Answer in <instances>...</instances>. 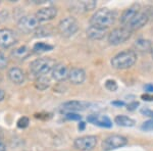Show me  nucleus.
<instances>
[{
    "label": "nucleus",
    "instance_id": "1",
    "mask_svg": "<svg viewBox=\"0 0 153 151\" xmlns=\"http://www.w3.org/2000/svg\"><path fill=\"white\" fill-rule=\"evenodd\" d=\"M117 19V12L108 8H101L93 13L90 19L91 26L107 30L114 24Z\"/></svg>",
    "mask_w": 153,
    "mask_h": 151
},
{
    "label": "nucleus",
    "instance_id": "2",
    "mask_svg": "<svg viewBox=\"0 0 153 151\" xmlns=\"http://www.w3.org/2000/svg\"><path fill=\"white\" fill-rule=\"evenodd\" d=\"M136 61H137V52H135V50H124L113 56L110 63L115 70H127L132 68Z\"/></svg>",
    "mask_w": 153,
    "mask_h": 151
},
{
    "label": "nucleus",
    "instance_id": "3",
    "mask_svg": "<svg viewBox=\"0 0 153 151\" xmlns=\"http://www.w3.org/2000/svg\"><path fill=\"white\" fill-rule=\"evenodd\" d=\"M54 66H55V61L53 59L43 57L32 61L30 64V71L34 76L39 78V77L46 76L49 71L53 70Z\"/></svg>",
    "mask_w": 153,
    "mask_h": 151
},
{
    "label": "nucleus",
    "instance_id": "4",
    "mask_svg": "<svg viewBox=\"0 0 153 151\" xmlns=\"http://www.w3.org/2000/svg\"><path fill=\"white\" fill-rule=\"evenodd\" d=\"M79 30V24L75 18L68 16V18L61 19L58 24V32L62 37L68 38L78 32Z\"/></svg>",
    "mask_w": 153,
    "mask_h": 151
},
{
    "label": "nucleus",
    "instance_id": "5",
    "mask_svg": "<svg viewBox=\"0 0 153 151\" xmlns=\"http://www.w3.org/2000/svg\"><path fill=\"white\" fill-rule=\"evenodd\" d=\"M132 33L129 29L126 27H122V28H117L112 30L108 35V42L110 45H120V44L125 43L127 40H129L132 36Z\"/></svg>",
    "mask_w": 153,
    "mask_h": 151
},
{
    "label": "nucleus",
    "instance_id": "6",
    "mask_svg": "<svg viewBox=\"0 0 153 151\" xmlns=\"http://www.w3.org/2000/svg\"><path fill=\"white\" fill-rule=\"evenodd\" d=\"M128 144V139L122 135H110L106 137L102 142V149L104 151H111L122 148Z\"/></svg>",
    "mask_w": 153,
    "mask_h": 151
},
{
    "label": "nucleus",
    "instance_id": "7",
    "mask_svg": "<svg viewBox=\"0 0 153 151\" xmlns=\"http://www.w3.org/2000/svg\"><path fill=\"white\" fill-rule=\"evenodd\" d=\"M74 145L76 149L81 151H90L94 149L97 145V137L96 136H83V137L76 138L74 142Z\"/></svg>",
    "mask_w": 153,
    "mask_h": 151
},
{
    "label": "nucleus",
    "instance_id": "8",
    "mask_svg": "<svg viewBox=\"0 0 153 151\" xmlns=\"http://www.w3.org/2000/svg\"><path fill=\"white\" fill-rule=\"evenodd\" d=\"M39 23L36 16H25L19 21V29L24 33H31L39 28Z\"/></svg>",
    "mask_w": 153,
    "mask_h": 151
},
{
    "label": "nucleus",
    "instance_id": "9",
    "mask_svg": "<svg viewBox=\"0 0 153 151\" xmlns=\"http://www.w3.org/2000/svg\"><path fill=\"white\" fill-rule=\"evenodd\" d=\"M18 38L12 30L1 29L0 30V47L2 48H9L16 43Z\"/></svg>",
    "mask_w": 153,
    "mask_h": 151
},
{
    "label": "nucleus",
    "instance_id": "10",
    "mask_svg": "<svg viewBox=\"0 0 153 151\" xmlns=\"http://www.w3.org/2000/svg\"><path fill=\"white\" fill-rule=\"evenodd\" d=\"M148 21H149V14L145 11H140L139 13L128 24V26L126 27V28L129 29L131 32L137 31V30H140L144 26H146Z\"/></svg>",
    "mask_w": 153,
    "mask_h": 151
},
{
    "label": "nucleus",
    "instance_id": "11",
    "mask_svg": "<svg viewBox=\"0 0 153 151\" xmlns=\"http://www.w3.org/2000/svg\"><path fill=\"white\" fill-rule=\"evenodd\" d=\"M139 12H140V5L139 4H134V5L130 6L129 8L125 9V10L123 11L122 16H120V24H122L123 26L127 27L128 24H129L130 22L132 21V19H134L138 13H139Z\"/></svg>",
    "mask_w": 153,
    "mask_h": 151
},
{
    "label": "nucleus",
    "instance_id": "12",
    "mask_svg": "<svg viewBox=\"0 0 153 151\" xmlns=\"http://www.w3.org/2000/svg\"><path fill=\"white\" fill-rule=\"evenodd\" d=\"M35 16L39 22H47L50 21V19H53L57 16V9L53 6L43 7V8L39 9L36 12Z\"/></svg>",
    "mask_w": 153,
    "mask_h": 151
},
{
    "label": "nucleus",
    "instance_id": "13",
    "mask_svg": "<svg viewBox=\"0 0 153 151\" xmlns=\"http://www.w3.org/2000/svg\"><path fill=\"white\" fill-rule=\"evenodd\" d=\"M68 79L74 85H81L86 80V73L83 68H73L68 71Z\"/></svg>",
    "mask_w": 153,
    "mask_h": 151
},
{
    "label": "nucleus",
    "instance_id": "14",
    "mask_svg": "<svg viewBox=\"0 0 153 151\" xmlns=\"http://www.w3.org/2000/svg\"><path fill=\"white\" fill-rule=\"evenodd\" d=\"M89 123H92L96 126H99L102 128H111L112 122L107 115H91L87 118Z\"/></svg>",
    "mask_w": 153,
    "mask_h": 151
},
{
    "label": "nucleus",
    "instance_id": "15",
    "mask_svg": "<svg viewBox=\"0 0 153 151\" xmlns=\"http://www.w3.org/2000/svg\"><path fill=\"white\" fill-rule=\"evenodd\" d=\"M68 68L63 63H57L52 70V77L54 80L58 82H62L68 79Z\"/></svg>",
    "mask_w": 153,
    "mask_h": 151
},
{
    "label": "nucleus",
    "instance_id": "16",
    "mask_svg": "<svg viewBox=\"0 0 153 151\" xmlns=\"http://www.w3.org/2000/svg\"><path fill=\"white\" fill-rule=\"evenodd\" d=\"M89 106V103L83 102V101H68V102L62 104V109L68 112H73V111H80V110H85Z\"/></svg>",
    "mask_w": 153,
    "mask_h": 151
},
{
    "label": "nucleus",
    "instance_id": "17",
    "mask_svg": "<svg viewBox=\"0 0 153 151\" xmlns=\"http://www.w3.org/2000/svg\"><path fill=\"white\" fill-rule=\"evenodd\" d=\"M8 78L12 83L16 85H21L26 81V75L19 68H11L8 71Z\"/></svg>",
    "mask_w": 153,
    "mask_h": 151
},
{
    "label": "nucleus",
    "instance_id": "18",
    "mask_svg": "<svg viewBox=\"0 0 153 151\" xmlns=\"http://www.w3.org/2000/svg\"><path fill=\"white\" fill-rule=\"evenodd\" d=\"M153 46H152V42L148 39H138L135 41L134 43V49L135 52H140V53H148L151 52Z\"/></svg>",
    "mask_w": 153,
    "mask_h": 151
},
{
    "label": "nucleus",
    "instance_id": "19",
    "mask_svg": "<svg viewBox=\"0 0 153 151\" xmlns=\"http://www.w3.org/2000/svg\"><path fill=\"white\" fill-rule=\"evenodd\" d=\"M106 32H107V30L90 25V27L87 29V36L92 40H101V39H103L105 37Z\"/></svg>",
    "mask_w": 153,
    "mask_h": 151
},
{
    "label": "nucleus",
    "instance_id": "20",
    "mask_svg": "<svg viewBox=\"0 0 153 151\" xmlns=\"http://www.w3.org/2000/svg\"><path fill=\"white\" fill-rule=\"evenodd\" d=\"M32 53V50L28 46H21L19 48L14 49L11 52V55L13 58L18 59V60H24V59L28 58Z\"/></svg>",
    "mask_w": 153,
    "mask_h": 151
},
{
    "label": "nucleus",
    "instance_id": "21",
    "mask_svg": "<svg viewBox=\"0 0 153 151\" xmlns=\"http://www.w3.org/2000/svg\"><path fill=\"white\" fill-rule=\"evenodd\" d=\"M114 123L120 127H134L136 122L133 118H129L127 115H117L114 118Z\"/></svg>",
    "mask_w": 153,
    "mask_h": 151
},
{
    "label": "nucleus",
    "instance_id": "22",
    "mask_svg": "<svg viewBox=\"0 0 153 151\" xmlns=\"http://www.w3.org/2000/svg\"><path fill=\"white\" fill-rule=\"evenodd\" d=\"M35 87L40 91H44L50 87V79L47 77H39L35 81Z\"/></svg>",
    "mask_w": 153,
    "mask_h": 151
},
{
    "label": "nucleus",
    "instance_id": "23",
    "mask_svg": "<svg viewBox=\"0 0 153 151\" xmlns=\"http://www.w3.org/2000/svg\"><path fill=\"white\" fill-rule=\"evenodd\" d=\"M53 49V46L49 45V44L43 43V42H38L35 45L33 46V50L37 53H41V52H47Z\"/></svg>",
    "mask_w": 153,
    "mask_h": 151
},
{
    "label": "nucleus",
    "instance_id": "24",
    "mask_svg": "<svg viewBox=\"0 0 153 151\" xmlns=\"http://www.w3.org/2000/svg\"><path fill=\"white\" fill-rule=\"evenodd\" d=\"M79 7H82L84 11H90V10H93L95 9L96 5H97V2L94 1V0H91V1H83V2H80L78 4Z\"/></svg>",
    "mask_w": 153,
    "mask_h": 151
},
{
    "label": "nucleus",
    "instance_id": "25",
    "mask_svg": "<svg viewBox=\"0 0 153 151\" xmlns=\"http://www.w3.org/2000/svg\"><path fill=\"white\" fill-rule=\"evenodd\" d=\"M105 88L107 89L108 91H111V92H114V91L117 90V84L114 80H107L105 82Z\"/></svg>",
    "mask_w": 153,
    "mask_h": 151
},
{
    "label": "nucleus",
    "instance_id": "26",
    "mask_svg": "<svg viewBox=\"0 0 153 151\" xmlns=\"http://www.w3.org/2000/svg\"><path fill=\"white\" fill-rule=\"evenodd\" d=\"M8 65V58L2 51H0V70H4Z\"/></svg>",
    "mask_w": 153,
    "mask_h": 151
},
{
    "label": "nucleus",
    "instance_id": "27",
    "mask_svg": "<svg viewBox=\"0 0 153 151\" xmlns=\"http://www.w3.org/2000/svg\"><path fill=\"white\" fill-rule=\"evenodd\" d=\"M141 129L145 132H149V131H153V120H148L146 122L142 123Z\"/></svg>",
    "mask_w": 153,
    "mask_h": 151
},
{
    "label": "nucleus",
    "instance_id": "28",
    "mask_svg": "<svg viewBox=\"0 0 153 151\" xmlns=\"http://www.w3.org/2000/svg\"><path fill=\"white\" fill-rule=\"evenodd\" d=\"M29 118H26V116H24V118H21L19 120V122H18V127L19 129H25V128H27L29 126Z\"/></svg>",
    "mask_w": 153,
    "mask_h": 151
},
{
    "label": "nucleus",
    "instance_id": "29",
    "mask_svg": "<svg viewBox=\"0 0 153 151\" xmlns=\"http://www.w3.org/2000/svg\"><path fill=\"white\" fill-rule=\"evenodd\" d=\"M65 118L68 121H80L81 115H76V113H74V112H66L65 113Z\"/></svg>",
    "mask_w": 153,
    "mask_h": 151
},
{
    "label": "nucleus",
    "instance_id": "30",
    "mask_svg": "<svg viewBox=\"0 0 153 151\" xmlns=\"http://www.w3.org/2000/svg\"><path fill=\"white\" fill-rule=\"evenodd\" d=\"M138 106H139V102H138V101H134V102H131L128 104L127 109L129 111H134Z\"/></svg>",
    "mask_w": 153,
    "mask_h": 151
},
{
    "label": "nucleus",
    "instance_id": "31",
    "mask_svg": "<svg viewBox=\"0 0 153 151\" xmlns=\"http://www.w3.org/2000/svg\"><path fill=\"white\" fill-rule=\"evenodd\" d=\"M141 113L145 116H149L153 120V110L148 109V108H143V109H141Z\"/></svg>",
    "mask_w": 153,
    "mask_h": 151
},
{
    "label": "nucleus",
    "instance_id": "32",
    "mask_svg": "<svg viewBox=\"0 0 153 151\" xmlns=\"http://www.w3.org/2000/svg\"><path fill=\"white\" fill-rule=\"evenodd\" d=\"M141 98L145 101H153V95L152 94H149V93L143 94V95L141 96Z\"/></svg>",
    "mask_w": 153,
    "mask_h": 151
},
{
    "label": "nucleus",
    "instance_id": "33",
    "mask_svg": "<svg viewBox=\"0 0 153 151\" xmlns=\"http://www.w3.org/2000/svg\"><path fill=\"white\" fill-rule=\"evenodd\" d=\"M144 89L147 91L148 93H153V85L152 84H147V85L144 87Z\"/></svg>",
    "mask_w": 153,
    "mask_h": 151
},
{
    "label": "nucleus",
    "instance_id": "34",
    "mask_svg": "<svg viewBox=\"0 0 153 151\" xmlns=\"http://www.w3.org/2000/svg\"><path fill=\"white\" fill-rule=\"evenodd\" d=\"M111 104L114 105V106H118V107H120V106H124L125 105V102H124V101H120V100H118V101H112Z\"/></svg>",
    "mask_w": 153,
    "mask_h": 151
},
{
    "label": "nucleus",
    "instance_id": "35",
    "mask_svg": "<svg viewBox=\"0 0 153 151\" xmlns=\"http://www.w3.org/2000/svg\"><path fill=\"white\" fill-rule=\"evenodd\" d=\"M2 14H3V11H1V12H0V24H1V23H3L4 21H6L7 16H8V13L5 14V16H1Z\"/></svg>",
    "mask_w": 153,
    "mask_h": 151
},
{
    "label": "nucleus",
    "instance_id": "36",
    "mask_svg": "<svg viewBox=\"0 0 153 151\" xmlns=\"http://www.w3.org/2000/svg\"><path fill=\"white\" fill-rule=\"evenodd\" d=\"M0 151H6V146L1 140H0Z\"/></svg>",
    "mask_w": 153,
    "mask_h": 151
},
{
    "label": "nucleus",
    "instance_id": "37",
    "mask_svg": "<svg viewBox=\"0 0 153 151\" xmlns=\"http://www.w3.org/2000/svg\"><path fill=\"white\" fill-rule=\"evenodd\" d=\"M5 97V92H4L2 89H0V101H2Z\"/></svg>",
    "mask_w": 153,
    "mask_h": 151
},
{
    "label": "nucleus",
    "instance_id": "38",
    "mask_svg": "<svg viewBox=\"0 0 153 151\" xmlns=\"http://www.w3.org/2000/svg\"><path fill=\"white\" fill-rule=\"evenodd\" d=\"M85 126H86V123H85L81 122L80 123H79V130H80V131H83L84 129H85Z\"/></svg>",
    "mask_w": 153,
    "mask_h": 151
},
{
    "label": "nucleus",
    "instance_id": "39",
    "mask_svg": "<svg viewBox=\"0 0 153 151\" xmlns=\"http://www.w3.org/2000/svg\"><path fill=\"white\" fill-rule=\"evenodd\" d=\"M2 137H3V132H2V129L0 128V140L2 139Z\"/></svg>",
    "mask_w": 153,
    "mask_h": 151
},
{
    "label": "nucleus",
    "instance_id": "40",
    "mask_svg": "<svg viewBox=\"0 0 153 151\" xmlns=\"http://www.w3.org/2000/svg\"><path fill=\"white\" fill-rule=\"evenodd\" d=\"M150 53H151V56H152V59H153V48H152V50H151V52H150Z\"/></svg>",
    "mask_w": 153,
    "mask_h": 151
},
{
    "label": "nucleus",
    "instance_id": "41",
    "mask_svg": "<svg viewBox=\"0 0 153 151\" xmlns=\"http://www.w3.org/2000/svg\"><path fill=\"white\" fill-rule=\"evenodd\" d=\"M1 81H2V76H1V74H0V83H1Z\"/></svg>",
    "mask_w": 153,
    "mask_h": 151
}]
</instances>
